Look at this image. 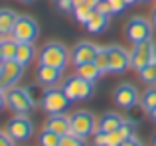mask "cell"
Wrapping results in <instances>:
<instances>
[{
  "mask_svg": "<svg viewBox=\"0 0 156 146\" xmlns=\"http://www.w3.org/2000/svg\"><path fill=\"white\" fill-rule=\"evenodd\" d=\"M73 14H75V20H77L79 24H87L89 20H91V16L95 14V8H91L89 4L81 2V4H77V6H75Z\"/></svg>",
  "mask_w": 156,
  "mask_h": 146,
  "instance_id": "603a6c76",
  "label": "cell"
},
{
  "mask_svg": "<svg viewBox=\"0 0 156 146\" xmlns=\"http://www.w3.org/2000/svg\"><path fill=\"white\" fill-rule=\"evenodd\" d=\"M125 2V6H133V4H136V0H122Z\"/></svg>",
  "mask_w": 156,
  "mask_h": 146,
  "instance_id": "74e56055",
  "label": "cell"
},
{
  "mask_svg": "<svg viewBox=\"0 0 156 146\" xmlns=\"http://www.w3.org/2000/svg\"><path fill=\"white\" fill-rule=\"evenodd\" d=\"M63 91L71 101H85L93 95V83L83 79V77H79V75H73L69 79H65Z\"/></svg>",
  "mask_w": 156,
  "mask_h": 146,
  "instance_id": "ba28073f",
  "label": "cell"
},
{
  "mask_svg": "<svg viewBox=\"0 0 156 146\" xmlns=\"http://www.w3.org/2000/svg\"><path fill=\"white\" fill-rule=\"evenodd\" d=\"M4 61V54H2V43H0V63Z\"/></svg>",
  "mask_w": 156,
  "mask_h": 146,
  "instance_id": "f35d334b",
  "label": "cell"
},
{
  "mask_svg": "<svg viewBox=\"0 0 156 146\" xmlns=\"http://www.w3.org/2000/svg\"><path fill=\"white\" fill-rule=\"evenodd\" d=\"M152 146H156V134L152 136Z\"/></svg>",
  "mask_w": 156,
  "mask_h": 146,
  "instance_id": "ab89813d",
  "label": "cell"
},
{
  "mask_svg": "<svg viewBox=\"0 0 156 146\" xmlns=\"http://www.w3.org/2000/svg\"><path fill=\"white\" fill-rule=\"evenodd\" d=\"M6 134L14 142H26L34 134V123L26 115H16L6 123Z\"/></svg>",
  "mask_w": 156,
  "mask_h": 146,
  "instance_id": "277c9868",
  "label": "cell"
},
{
  "mask_svg": "<svg viewBox=\"0 0 156 146\" xmlns=\"http://www.w3.org/2000/svg\"><path fill=\"white\" fill-rule=\"evenodd\" d=\"M140 105L144 107V111H152L156 107V87H150L142 93V99H140Z\"/></svg>",
  "mask_w": 156,
  "mask_h": 146,
  "instance_id": "484cf974",
  "label": "cell"
},
{
  "mask_svg": "<svg viewBox=\"0 0 156 146\" xmlns=\"http://www.w3.org/2000/svg\"><path fill=\"white\" fill-rule=\"evenodd\" d=\"M125 119L117 113H105L99 120H97V132H113V130H119L122 127Z\"/></svg>",
  "mask_w": 156,
  "mask_h": 146,
  "instance_id": "9a60e30c",
  "label": "cell"
},
{
  "mask_svg": "<svg viewBox=\"0 0 156 146\" xmlns=\"http://www.w3.org/2000/svg\"><path fill=\"white\" fill-rule=\"evenodd\" d=\"M154 59H156V42H154Z\"/></svg>",
  "mask_w": 156,
  "mask_h": 146,
  "instance_id": "7bdbcfd3",
  "label": "cell"
},
{
  "mask_svg": "<svg viewBox=\"0 0 156 146\" xmlns=\"http://www.w3.org/2000/svg\"><path fill=\"white\" fill-rule=\"evenodd\" d=\"M107 26H109V16L101 14V12H97V10H95V14L91 16V20L85 24L89 34H101V32L107 30Z\"/></svg>",
  "mask_w": 156,
  "mask_h": 146,
  "instance_id": "ffe728a7",
  "label": "cell"
},
{
  "mask_svg": "<svg viewBox=\"0 0 156 146\" xmlns=\"http://www.w3.org/2000/svg\"><path fill=\"white\" fill-rule=\"evenodd\" d=\"M138 75H140V79L144 81V83L156 85V59H154V61H150L146 67H142V69L138 71Z\"/></svg>",
  "mask_w": 156,
  "mask_h": 146,
  "instance_id": "d4e9b609",
  "label": "cell"
},
{
  "mask_svg": "<svg viewBox=\"0 0 156 146\" xmlns=\"http://www.w3.org/2000/svg\"><path fill=\"white\" fill-rule=\"evenodd\" d=\"M150 18H152V20H150V22H152V26L156 28V8L152 10V16H150Z\"/></svg>",
  "mask_w": 156,
  "mask_h": 146,
  "instance_id": "8d00e7d4",
  "label": "cell"
},
{
  "mask_svg": "<svg viewBox=\"0 0 156 146\" xmlns=\"http://www.w3.org/2000/svg\"><path fill=\"white\" fill-rule=\"evenodd\" d=\"M24 75V65L16 59H4L0 63V91H8L10 87H16Z\"/></svg>",
  "mask_w": 156,
  "mask_h": 146,
  "instance_id": "52a82bcc",
  "label": "cell"
},
{
  "mask_svg": "<svg viewBox=\"0 0 156 146\" xmlns=\"http://www.w3.org/2000/svg\"><path fill=\"white\" fill-rule=\"evenodd\" d=\"M126 36L133 43H140L146 40H152V22H148L142 16H134L126 24Z\"/></svg>",
  "mask_w": 156,
  "mask_h": 146,
  "instance_id": "9c48e42d",
  "label": "cell"
},
{
  "mask_svg": "<svg viewBox=\"0 0 156 146\" xmlns=\"http://www.w3.org/2000/svg\"><path fill=\"white\" fill-rule=\"evenodd\" d=\"M148 115H150V119H152V123H156V107L152 111H148Z\"/></svg>",
  "mask_w": 156,
  "mask_h": 146,
  "instance_id": "e575fe53",
  "label": "cell"
},
{
  "mask_svg": "<svg viewBox=\"0 0 156 146\" xmlns=\"http://www.w3.org/2000/svg\"><path fill=\"white\" fill-rule=\"evenodd\" d=\"M121 146H144V144H142L136 136H133V138H126L125 142H121Z\"/></svg>",
  "mask_w": 156,
  "mask_h": 146,
  "instance_id": "d6a6232c",
  "label": "cell"
},
{
  "mask_svg": "<svg viewBox=\"0 0 156 146\" xmlns=\"http://www.w3.org/2000/svg\"><path fill=\"white\" fill-rule=\"evenodd\" d=\"M48 89H50V87L42 85L40 81H38V83L26 85V91H28V95H30V99H32V103H34V107H42V105H44V99H46Z\"/></svg>",
  "mask_w": 156,
  "mask_h": 146,
  "instance_id": "44dd1931",
  "label": "cell"
},
{
  "mask_svg": "<svg viewBox=\"0 0 156 146\" xmlns=\"http://www.w3.org/2000/svg\"><path fill=\"white\" fill-rule=\"evenodd\" d=\"M83 2H85V4H89V6H91V8H95L97 4L101 2V0H83Z\"/></svg>",
  "mask_w": 156,
  "mask_h": 146,
  "instance_id": "836d02e7",
  "label": "cell"
},
{
  "mask_svg": "<svg viewBox=\"0 0 156 146\" xmlns=\"http://www.w3.org/2000/svg\"><path fill=\"white\" fill-rule=\"evenodd\" d=\"M0 146H16V144H14V140H12L10 136L6 134V130H4V132L0 130Z\"/></svg>",
  "mask_w": 156,
  "mask_h": 146,
  "instance_id": "1f68e13d",
  "label": "cell"
},
{
  "mask_svg": "<svg viewBox=\"0 0 156 146\" xmlns=\"http://www.w3.org/2000/svg\"><path fill=\"white\" fill-rule=\"evenodd\" d=\"M95 63H97V67H99L103 73H109V50H107V47H99Z\"/></svg>",
  "mask_w": 156,
  "mask_h": 146,
  "instance_id": "83f0119b",
  "label": "cell"
},
{
  "mask_svg": "<svg viewBox=\"0 0 156 146\" xmlns=\"http://www.w3.org/2000/svg\"><path fill=\"white\" fill-rule=\"evenodd\" d=\"M59 138H61V136L57 134V132L44 128V130L40 132L38 140H40V146H59Z\"/></svg>",
  "mask_w": 156,
  "mask_h": 146,
  "instance_id": "cb8c5ba5",
  "label": "cell"
},
{
  "mask_svg": "<svg viewBox=\"0 0 156 146\" xmlns=\"http://www.w3.org/2000/svg\"><path fill=\"white\" fill-rule=\"evenodd\" d=\"M142 105H134V107H130V109H126V120H129V123H133V124H138L142 120V115H144V113H142Z\"/></svg>",
  "mask_w": 156,
  "mask_h": 146,
  "instance_id": "f1b7e54d",
  "label": "cell"
},
{
  "mask_svg": "<svg viewBox=\"0 0 156 146\" xmlns=\"http://www.w3.org/2000/svg\"><path fill=\"white\" fill-rule=\"evenodd\" d=\"M40 36V26L32 16H18L16 26L12 30V38L16 42H30L34 43Z\"/></svg>",
  "mask_w": 156,
  "mask_h": 146,
  "instance_id": "8992f818",
  "label": "cell"
},
{
  "mask_svg": "<svg viewBox=\"0 0 156 146\" xmlns=\"http://www.w3.org/2000/svg\"><path fill=\"white\" fill-rule=\"evenodd\" d=\"M136 2H150V0H136Z\"/></svg>",
  "mask_w": 156,
  "mask_h": 146,
  "instance_id": "ee69618b",
  "label": "cell"
},
{
  "mask_svg": "<svg viewBox=\"0 0 156 146\" xmlns=\"http://www.w3.org/2000/svg\"><path fill=\"white\" fill-rule=\"evenodd\" d=\"M69 50L59 42H48L46 46L40 50L38 55V61L40 65H50V67H57V69L63 71L65 65L69 61Z\"/></svg>",
  "mask_w": 156,
  "mask_h": 146,
  "instance_id": "6da1fadb",
  "label": "cell"
},
{
  "mask_svg": "<svg viewBox=\"0 0 156 146\" xmlns=\"http://www.w3.org/2000/svg\"><path fill=\"white\" fill-rule=\"evenodd\" d=\"M18 14L10 8H0V36H12V30L16 26Z\"/></svg>",
  "mask_w": 156,
  "mask_h": 146,
  "instance_id": "e0dca14e",
  "label": "cell"
},
{
  "mask_svg": "<svg viewBox=\"0 0 156 146\" xmlns=\"http://www.w3.org/2000/svg\"><path fill=\"white\" fill-rule=\"evenodd\" d=\"M115 103H117V107L121 109H130L134 107V105L138 103V99H140V95H138V89L134 87V85L130 83H121L117 89H115Z\"/></svg>",
  "mask_w": 156,
  "mask_h": 146,
  "instance_id": "7c38bea8",
  "label": "cell"
},
{
  "mask_svg": "<svg viewBox=\"0 0 156 146\" xmlns=\"http://www.w3.org/2000/svg\"><path fill=\"white\" fill-rule=\"evenodd\" d=\"M73 101L65 95L63 89H57V87H50L46 93V99H44L42 109L48 113V115H61L65 113L69 107H71Z\"/></svg>",
  "mask_w": 156,
  "mask_h": 146,
  "instance_id": "5b68a950",
  "label": "cell"
},
{
  "mask_svg": "<svg viewBox=\"0 0 156 146\" xmlns=\"http://www.w3.org/2000/svg\"><path fill=\"white\" fill-rule=\"evenodd\" d=\"M4 105H6V99H4V93H2V91H0V109H2V107H4Z\"/></svg>",
  "mask_w": 156,
  "mask_h": 146,
  "instance_id": "d590c367",
  "label": "cell"
},
{
  "mask_svg": "<svg viewBox=\"0 0 156 146\" xmlns=\"http://www.w3.org/2000/svg\"><path fill=\"white\" fill-rule=\"evenodd\" d=\"M59 146H87V142L81 136L73 134V132H67V134H63L59 138Z\"/></svg>",
  "mask_w": 156,
  "mask_h": 146,
  "instance_id": "4316f807",
  "label": "cell"
},
{
  "mask_svg": "<svg viewBox=\"0 0 156 146\" xmlns=\"http://www.w3.org/2000/svg\"><path fill=\"white\" fill-rule=\"evenodd\" d=\"M36 79L46 87H55L57 81L61 79V69L50 67V65H40L38 71H36Z\"/></svg>",
  "mask_w": 156,
  "mask_h": 146,
  "instance_id": "5bb4252c",
  "label": "cell"
},
{
  "mask_svg": "<svg viewBox=\"0 0 156 146\" xmlns=\"http://www.w3.org/2000/svg\"><path fill=\"white\" fill-rule=\"evenodd\" d=\"M97 51H99V47H97L95 43H91V42H79L71 50V61H73V65H81V63H87V61H95Z\"/></svg>",
  "mask_w": 156,
  "mask_h": 146,
  "instance_id": "4fadbf2b",
  "label": "cell"
},
{
  "mask_svg": "<svg viewBox=\"0 0 156 146\" xmlns=\"http://www.w3.org/2000/svg\"><path fill=\"white\" fill-rule=\"evenodd\" d=\"M95 10L101 12V14H105V16H111V14H113V10H111V2H107V0H101V2L95 6Z\"/></svg>",
  "mask_w": 156,
  "mask_h": 146,
  "instance_id": "4dcf8cb0",
  "label": "cell"
},
{
  "mask_svg": "<svg viewBox=\"0 0 156 146\" xmlns=\"http://www.w3.org/2000/svg\"><path fill=\"white\" fill-rule=\"evenodd\" d=\"M150 61H154V42L152 40L134 43L133 51H130V67L140 71L142 67H146Z\"/></svg>",
  "mask_w": 156,
  "mask_h": 146,
  "instance_id": "30bf717a",
  "label": "cell"
},
{
  "mask_svg": "<svg viewBox=\"0 0 156 146\" xmlns=\"http://www.w3.org/2000/svg\"><path fill=\"white\" fill-rule=\"evenodd\" d=\"M36 57V47L30 42H18V51H16V61L22 63L24 67Z\"/></svg>",
  "mask_w": 156,
  "mask_h": 146,
  "instance_id": "d6986e66",
  "label": "cell"
},
{
  "mask_svg": "<svg viewBox=\"0 0 156 146\" xmlns=\"http://www.w3.org/2000/svg\"><path fill=\"white\" fill-rule=\"evenodd\" d=\"M107 146H121V144H107Z\"/></svg>",
  "mask_w": 156,
  "mask_h": 146,
  "instance_id": "f6af8a7d",
  "label": "cell"
},
{
  "mask_svg": "<svg viewBox=\"0 0 156 146\" xmlns=\"http://www.w3.org/2000/svg\"><path fill=\"white\" fill-rule=\"evenodd\" d=\"M109 50V73H122L130 67V54L121 46H107Z\"/></svg>",
  "mask_w": 156,
  "mask_h": 146,
  "instance_id": "8fae6325",
  "label": "cell"
},
{
  "mask_svg": "<svg viewBox=\"0 0 156 146\" xmlns=\"http://www.w3.org/2000/svg\"><path fill=\"white\" fill-rule=\"evenodd\" d=\"M73 2H75V6H77V4H81V2H83V0H73Z\"/></svg>",
  "mask_w": 156,
  "mask_h": 146,
  "instance_id": "b9f144b4",
  "label": "cell"
},
{
  "mask_svg": "<svg viewBox=\"0 0 156 146\" xmlns=\"http://www.w3.org/2000/svg\"><path fill=\"white\" fill-rule=\"evenodd\" d=\"M75 67H77V75L87 79V81H91V83H95V81L103 75V71L97 67L95 61H87V63H81V65H75Z\"/></svg>",
  "mask_w": 156,
  "mask_h": 146,
  "instance_id": "ac0fdd59",
  "label": "cell"
},
{
  "mask_svg": "<svg viewBox=\"0 0 156 146\" xmlns=\"http://www.w3.org/2000/svg\"><path fill=\"white\" fill-rule=\"evenodd\" d=\"M69 132L87 138L97 132V119L93 116V113L89 111H77L69 116Z\"/></svg>",
  "mask_w": 156,
  "mask_h": 146,
  "instance_id": "7a4b0ae2",
  "label": "cell"
},
{
  "mask_svg": "<svg viewBox=\"0 0 156 146\" xmlns=\"http://www.w3.org/2000/svg\"><path fill=\"white\" fill-rule=\"evenodd\" d=\"M57 8L63 12H73L75 10V2L73 0H57Z\"/></svg>",
  "mask_w": 156,
  "mask_h": 146,
  "instance_id": "f546056e",
  "label": "cell"
},
{
  "mask_svg": "<svg viewBox=\"0 0 156 146\" xmlns=\"http://www.w3.org/2000/svg\"><path fill=\"white\" fill-rule=\"evenodd\" d=\"M2 43V54H4V59H16V51H18V42H16L12 36H4L0 40Z\"/></svg>",
  "mask_w": 156,
  "mask_h": 146,
  "instance_id": "7402d4cb",
  "label": "cell"
},
{
  "mask_svg": "<svg viewBox=\"0 0 156 146\" xmlns=\"http://www.w3.org/2000/svg\"><path fill=\"white\" fill-rule=\"evenodd\" d=\"M4 99H6V107L14 111L16 115H28L34 109V103H32L26 87H10L8 91H4Z\"/></svg>",
  "mask_w": 156,
  "mask_h": 146,
  "instance_id": "3957f363",
  "label": "cell"
},
{
  "mask_svg": "<svg viewBox=\"0 0 156 146\" xmlns=\"http://www.w3.org/2000/svg\"><path fill=\"white\" fill-rule=\"evenodd\" d=\"M20 2H26V4H30V2H34V0H20Z\"/></svg>",
  "mask_w": 156,
  "mask_h": 146,
  "instance_id": "60d3db41",
  "label": "cell"
},
{
  "mask_svg": "<svg viewBox=\"0 0 156 146\" xmlns=\"http://www.w3.org/2000/svg\"><path fill=\"white\" fill-rule=\"evenodd\" d=\"M44 128L57 132L59 136L67 134L69 132V116L65 115V113H61V115H50L48 120H46V124H44Z\"/></svg>",
  "mask_w": 156,
  "mask_h": 146,
  "instance_id": "2e32d148",
  "label": "cell"
}]
</instances>
